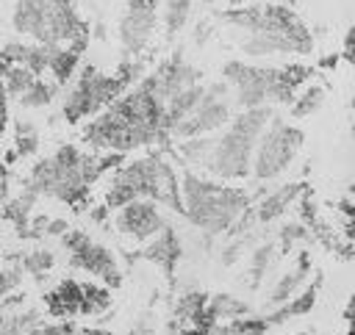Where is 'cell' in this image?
<instances>
[{
	"label": "cell",
	"instance_id": "obj_35",
	"mask_svg": "<svg viewBox=\"0 0 355 335\" xmlns=\"http://www.w3.org/2000/svg\"><path fill=\"white\" fill-rule=\"evenodd\" d=\"M11 199V191H8V177H3L0 180V213H3V208H6V202Z\"/></svg>",
	"mask_w": 355,
	"mask_h": 335
},
{
	"label": "cell",
	"instance_id": "obj_25",
	"mask_svg": "<svg viewBox=\"0 0 355 335\" xmlns=\"http://www.w3.org/2000/svg\"><path fill=\"white\" fill-rule=\"evenodd\" d=\"M36 78L39 75H33L31 69H25L19 64H0V83H3V89H6V94H8L11 102H17L33 86Z\"/></svg>",
	"mask_w": 355,
	"mask_h": 335
},
{
	"label": "cell",
	"instance_id": "obj_31",
	"mask_svg": "<svg viewBox=\"0 0 355 335\" xmlns=\"http://www.w3.org/2000/svg\"><path fill=\"white\" fill-rule=\"evenodd\" d=\"M22 280H25L22 266H19L17 260H8V263L0 269V302H3V299H8L14 291H19Z\"/></svg>",
	"mask_w": 355,
	"mask_h": 335
},
{
	"label": "cell",
	"instance_id": "obj_3",
	"mask_svg": "<svg viewBox=\"0 0 355 335\" xmlns=\"http://www.w3.org/2000/svg\"><path fill=\"white\" fill-rule=\"evenodd\" d=\"M308 80H311V66H305V64L269 66V64L230 58L222 66V83L230 89V97L241 111L272 105V102L288 105L291 97Z\"/></svg>",
	"mask_w": 355,
	"mask_h": 335
},
{
	"label": "cell",
	"instance_id": "obj_19",
	"mask_svg": "<svg viewBox=\"0 0 355 335\" xmlns=\"http://www.w3.org/2000/svg\"><path fill=\"white\" fill-rule=\"evenodd\" d=\"M319 288H322V280L316 277L311 285H302V288H300V291H297L286 305L266 310L263 316H266L269 327H275V324H286V321H291V318H300V316L311 313V310H313V305H316V299H319Z\"/></svg>",
	"mask_w": 355,
	"mask_h": 335
},
{
	"label": "cell",
	"instance_id": "obj_10",
	"mask_svg": "<svg viewBox=\"0 0 355 335\" xmlns=\"http://www.w3.org/2000/svg\"><path fill=\"white\" fill-rule=\"evenodd\" d=\"M61 246L67 252V263L78 271H86L89 277H94L97 282L108 285V288H119L122 285V269L114 257V252L94 241L89 233L83 230H67L61 235Z\"/></svg>",
	"mask_w": 355,
	"mask_h": 335
},
{
	"label": "cell",
	"instance_id": "obj_17",
	"mask_svg": "<svg viewBox=\"0 0 355 335\" xmlns=\"http://www.w3.org/2000/svg\"><path fill=\"white\" fill-rule=\"evenodd\" d=\"M308 274H311V255L302 249V252H297V257H294V263L272 282V288H269V293H266V302H269V310L272 307H280V305H286L302 285H305V280H308Z\"/></svg>",
	"mask_w": 355,
	"mask_h": 335
},
{
	"label": "cell",
	"instance_id": "obj_16",
	"mask_svg": "<svg viewBox=\"0 0 355 335\" xmlns=\"http://www.w3.org/2000/svg\"><path fill=\"white\" fill-rule=\"evenodd\" d=\"M180 255H183V246H180V238H178V233L172 230V224L164 227V230H161L155 238H150L147 244H141V257H144L147 263H153L155 269H161L169 280L175 277V269H178Z\"/></svg>",
	"mask_w": 355,
	"mask_h": 335
},
{
	"label": "cell",
	"instance_id": "obj_7",
	"mask_svg": "<svg viewBox=\"0 0 355 335\" xmlns=\"http://www.w3.org/2000/svg\"><path fill=\"white\" fill-rule=\"evenodd\" d=\"M222 22L233 25L241 33H269V36H275L286 47V55H311L313 53L311 28L300 19V14L291 6L250 3V6H239V8H225Z\"/></svg>",
	"mask_w": 355,
	"mask_h": 335
},
{
	"label": "cell",
	"instance_id": "obj_1",
	"mask_svg": "<svg viewBox=\"0 0 355 335\" xmlns=\"http://www.w3.org/2000/svg\"><path fill=\"white\" fill-rule=\"evenodd\" d=\"M258 199L244 185L222 183L191 169L180 172V216L202 235H227L236 219Z\"/></svg>",
	"mask_w": 355,
	"mask_h": 335
},
{
	"label": "cell",
	"instance_id": "obj_9",
	"mask_svg": "<svg viewBox=\"0 0 355 335\" xmlns=\"http://www.w3.org/2000/svg\"><path fill=\"white\" fill-rule=\"evenodd\" d=\"M230 116H233L230 89L222 80L205 83L197 108L180 125H175L169 130V141H183V138H194V136H214L230 122Z\"/></svg>",
	"mask_w": 355,
	"mask_h": 335
},
{
	"label": "cell",
	"instance_id": "obj_15",
	"mask_svg": "<svg viewBox=\"0 0 355 335\" xmlns=\"http://www.w3.org/2000/svg\"><path fill=\"white\" fill-rule=\"evenodd\" d=\"M302 191H305V183L294 180V183H286V185H280V188H275V191L261 194V197L252 202V210H255L258 227H263V224H272V221L283 219V216L288 213V208H291V205H297V199H300V194H302Z\"/></svg>",
	"mask_w": 355,
	"mask_h": 335
},
{
	"label": "cell",
	"instance_id": "obj_28",
	"mask_svg": "<svg viewBox=\"0 0 355 335\" xmlns=\"http://www.w3.org/2000/svg\"><path fill=\"white\" fill-rule=\"evenodd\" d=\"M11 260H17L22 266V271H25V277H33V280L47 277L53 271V266H55V255L50 249H44V246L28 249V252H22V255H17Z\"/></svg>",
	"mask_w": 355,
	"mask_h": 335
},
{
	"label": "cell",
	"instance_id": "obj_12",
	"mask_svg": "<svg viewBox=\"0 0 355 335\" xmlns=\"http://www.w3.org/2000/svg\"><path fill=\"white\" fill-rule=\"evenodd\" d=\"M161 22L158 11H133L122 8L116 33H119V47H122V61H139V55L150 47L155 28Z\"/></svg>",
	"mask_w": 355,
	"mask_h": 335
},
{
	"label": "cell",
	"instance_id": "obj_18",
	"mask_svg": "<svg viewBox=\"0 0 355 335\" xmlns=\"http://www.w3.org/2000/svg\"><path fill=\"white\" fill-rule=\"evenodd\" d=\"M80 299H83V288L78 280H58L47 291L44 307L58 321H72L75 316H80Z\"/></svg>",
	"mask_w": 355,
	"mask_h": 335
},
{
	"label": "cell",
	"instance_id": "obj_32",
	"mask_svg": "<svg viewBox=\"0 0 355 335\" xmlns=\"http://www.w3.org/2000/svg\"><path fill=\"white\" fill-rule=\"evenodd\" d=\"M244 238H250V235H227V241L222 244V249H219V263L227 269V266H236L241 257H244V252H247V241Z\"/></svg>",
	"mask_w": 355,
	"mask_h": 335
},
{
	"label": "cell",
	"instance_id": "obj_24",
	"mask_svg": "<svg viewBox=\"0 0 355 335\" xmlns=\"http://www.w3.org/2000/svg\"><path fill=\"white\" fill-rule=\"evenodd\" d=\"M83 288V299H80V316H89V318H97L103 313L111 310V288L97 282V280H89V282H80Z\"/></svg>",
	"mask_w": 355,
	"mask_h": 335
},
{
	"label": "cell",
	"instance_id": "obj_22",
	"mask_svg": "<svg viewBox=\"0 0 355 335\" xmlns=\"http://www.w3.org/2000/svg\"><path fill=\"white\" fill-rule=\"evenodd\" d=\"M324 105V86L322 83H305L288 102V116L291 119H308Z\"/></svg>",
	"mask_w": 355,
	"mask_h": 335
},
{
	"label": "cell",
	"instance_id": "obj_23",
	"mask_svg": "<svg viewBox=\"0 0 355 335\" xmlns=\"http://www.w3.org/2000/svg\"><path fill=\"white\" fill-rule=\"evenodd\" d=\"M275 255H277L275 241H261L258 246L250 249V257H247V282H250V288L261 285V280L266 277V271L275 263Z\"/></svg>",
	"mask_w": 355,
	"mask_h": 335
},
{
	"label": "cell",
	"instance_id": "obj_2",
	"mask_svg": "<svg viewBox=\"0 0 355 335\" xmlns=\"http://www.w3.org/2000/svg\"><path fill=\"white\" fill-rule=\"evenodd\" d=\"M130 199H153L161 208L180 213V174L161 150L144 152L139 158H125L111 172L103 205L108 210H116Z\"/></svg>",
	"mask_w": 355,
	"mask_h": 335
},
{
	"label": "cell",
	"instance_id": "obj_8",
	"mask_svg": "<svg viewBox=\"0 0 355 335\" xmlns=\"http://www.w3.org/2000/svg\"><path fill=\"white\" fill-rule=\"evenodd\" d=\"M302 144H305V133L297 125H288L280 116H272V122L258 136V144H255V152H252L250 177H255L258 183L277 180L297 161Z\"/></svg>",
	"mask_w": 355,
	"mask_h": 335
},
{
	"label": "cell",
	"instance_id": "obj_6",
	"mask_svg": "<svg viewBox=\"0 0 355 335\" xmlns=\"http://www.w3.org/2000/svg\"><path fill=\"white\" fill-rule=\"evenodd\" d=\"M141 78V64L139 61H122L116 72L105 75L97 66L86 64L75 72L69 86H64V102H61V116L69 125H78L83 119L97 116L105 105H111L125 89H130Z\"/></svg>",
	"mask_w": 355,
	"mask_h": 335
},
{
	"label": "cell",
	"instance_id": "obj_13",
	"mask_svg": "<svg viewBox=\"0 0 355 335\" xmlns=\"http://www.w3.org/2000/svg\"><path fill=\"white\" fill-rule=\"evenodd\" d=\"M144 78L150 80L153 91H155L164 102H166L169 97H175L178 91L189 89V86H194V83H202V72H200L191 61H186L183 55H172V58L161 61V64H158L153 72H147Z\"/></svg>",
	"mask_w": 355,
	"mask_h": 335
},
{
	"label": "cell",
	"instance_id": "obj_11",
	"mask_svg": "<svg viewBox=\"0 0 355 335\" xmlns=\"http://www.w3.org/2000/svg\"><path fill=\"white\" fill-rule=\"evenodd\" d=\"M111 213H114V230L133 244H147L164 227H169L164 208L153 199H130Z\"/></svg>",
	"mask_w": 355,
	"mask_h": 335
},
{
	"label": "cell",
	"instance_id": "obj_37",
	"mask_svg": "<svg viewBox=\"0 0 355 335\" xmlns=\"http://www.w3.org/2000/svg\"><path fill=\"white\" fill-rule=\"evenodd\" d=\"M275 3H283V6H291L294 0H275Z\"/></svg>",
	"mask_w": 355,
	"mask_h": 335
},
{
	"label": "cell",
	"instance_id": "obj_27",
	"mask_svg": "<svg viewBox=\"0 0 355 335\" xmlns=\"http://www.w3.org/2000/svg\"><path fill=\"white\" fill-rule=\"evenodd\" d=\"M39 144H42V136H39V127H36L31 119L14 122V150L8 152V161L33 155V152L39 150Z\"/></svg>",
	"mask_w": 355,
	"mask_h": 335
},
{
	"label": "cell",
	"instance_id": "obj_30",
	"mask_svg": "<svg viewBox=\"0 0 355 335\" xmlns=\"http://www.w3.org/2000/svg\"><path fill=\"white\" fill-rule=\"evenodd\" d=\"M308 238H311V230H308L300 219H291V221H283V224H280L275 244H277V252H291L294 244L308 241Z\"/></svg>",
	"mask_w": 355,
	"mask_h": 335
},
{
	"label": "cell",
	"instance_id": "obj_20",
	"mask_svg": "<svg viewBox=\"0 0 355 335\" xmlns=\"http://www.w3.org/2000/svg\"><path fill=\"white\" fill-rule=\"evenodd\" d=\"M250 305L241 296L233 293H208L205 302V313H202V324H219V321H233L241 316H250ZM200 324V327H202Z\"/></svg>",
	"mask_w": 355,
	"mask_h": 335
},
{
	"label": "cell",
	"instance_id": "obj_34",
	"mask_svg": "<svg viewBox=\"0 0 355 335\" xmlns=\"http://www.w3.org/2000/svg\"><path fill=\"white\" fill-rule=\"evenodd\" d=\"M8 94H6V89H3V83H0V136L6 133V127H8Z\"/></svg>",
	"mask_w": 355,
	"mask_h": 335
},
{
	"label": "cell",
	"instance_id": "obj_36",
	"mask_svg": "<svg viewBox=\"0 0 355 335\" xmlns=\"http://www.w3.org/2000/svg\"><path fill=\"white\" fill-rule=\"evenodd\" d=\"M230 8H239V6H250V3H258V0H225Z\"/></svg>",
	"mask_w": 355,
	"mask_h": 335
},
{
	"label": "cell",
	"instance_id": "obj_14",
	"mask_svg": "<svg viewBox=\"0 0 355 335\" xmlns=\"http://www.w3.org/2000/svg\"><path fill=\"white\" fill-rule=\"evenodd\" d=\"M0 64H19V66H25L42 78L50 72V47L31 42V39H11L0 50Z\"/></svg>",
	"mask_w": 355,
	"mask_h": 335
},
{
	"label": "cell",
	"instance_id": "obj_29",
	"mask_svg": "<svg viewBox=\"0 0 355 335\" xmlns=\"http://www.w3.org/2000/svg\"><path fill=\"white\" fill-rule=\"evenodd\" d=\"M191 6L194 0H161V22H164L166 36H175L186 28L191 17Z\"/></svg>",
	"mask_w": 355,
	"mask_h": 335
},
{
	"label": "cell",
	"instance_id": "obj_26",
	"mask_svg": "<svg viewBox=\"0 0 355 335\" xmlns=\"http://www.w3.org/2000/svg\"><path fill=\"white\" fill-rule=\"evenodd\" d=\"M58 91H61V86H58L53 78L42 75V78H36V80H33V86H31V89L17 100V105H19V108H25V111L47 108V105L58 97Z\"/></svg>",
	"mask_w": 355,
	"mask_h": 335
},
{
	"label": "cell",
	"instance_id": "obj_4",
	"mask_svg": "<svg viewBox=\"0 0 355 335\" xmlns=\"http://www.w3.org/2000/svg\"><path fill=\"white\" fill-rule=\"evenodd\" d=\"M11 25L22 39L47 47L72 44L83 53L92 39V28L78 14L75 0H17Z\"/></svg>",
	"mask_w": 355,
	"mask_h": 335
},
{
	"label": "cell",
	"instance_id": "obj_5",
	"mask_svg": "<svg viewBox=\"0 0 355 335\" xmlns=\"http://www.w3.org/2000/svg\"><path fill=\"white\" fill-rule=\"evenodd\" d=\"M272 116H275L272 105L244 108V111L233 114L230 122L214 136V147H211V158H208L205 174L216 177L222 183H241V180H247L258 136L272 122Z\"/></svg>",
	"mask_w": 355,
	"mask_h": 335
},
{
	"label": "cell",
	"instance_id": "obj_21",
	"mask_svg": "<svg viewBox=\"0 0 355 335\" xmlns=\"http://www.w3.org/2000/svg\"><path fill=\"white\" fill-rule=\"evenodd\" d=\"M202 86H205V83H194V86L178 91L175 97H169V100L164 102V127H166V133H169L175 125H180V122L197 108V102H200V97H202Z\"/></svg>",
	"mask_w": 355,
	"mask_h": 335
},
{
	"label": "cell",
	"instance_id": "obj_33",
	"mask_svg": "<svg viewBox=\"0 0 355 335\" xmlns=\"http://www.w3.org/2000/svg\"><path fill=\"white\" fill-rule=\"evenodd\" d=\"M28 335H75L72 321H55V324H36Z\"/></svg>",
	"mask_w": 355,
	"mask_h": 335
}]
</instances>
